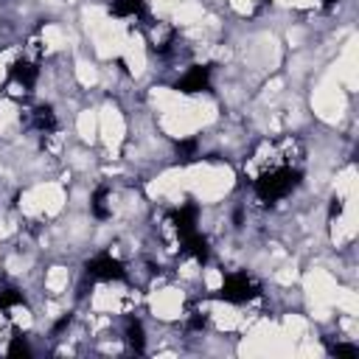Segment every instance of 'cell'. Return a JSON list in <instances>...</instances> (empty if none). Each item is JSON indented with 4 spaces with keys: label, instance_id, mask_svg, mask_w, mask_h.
<instances>
[{
    "label": "cell",
    "instance_id": "6da1fadb",
    "mask_svg": "<svg viewBox=\"0 0 359 359\" xmlns=\"http://www.w3.org/2000/svg\"><path fill=\"white\" fill-rule=\"evenodd\" d=\"M300 177H303V171L294 168V165H289V163L286 165H275L269 171H261L258 180H252V191H255V196L261 202L272 205V202L289 196L300 185Z\"/></svg>",
    "mask_w": 359,
    "mask_h": 359
},
{
    "label": "cell",
    "instance_id": "7a4b0ae2",
    "mask_svg": "<svg viewBox=\"0 0 359 359\" xmlns=\"http://www.w3.org/2000/svg\"><path fill=\"white\" fill-rule=\"evenodd\" d=\"M213 297L224 300V303H247V300L258 297V283L250 275H244V272H233V275L224 278L222 289Z\"/></svg>",
    "mask_w": 359,
    "mask_h": 359
},
{
    "label": "cell",
    "instance_id": "3957f363",
    "mask_svg": "<svg viewBox=\"0 0 359 359\" xmlns=\"http://www.w3.org/2000/svg\"><path fill=\"white\" fill-rule=\"evenodd\" d=\"M84 275L90 280H126V269L118 258H112L109 252H101L95 258H90L84 264Z\"/></svg>",
    "mask_w": 359,
    "mask_h": 359
},
{
    "label": "cell",
    "instance_id": "277c9868",
    "mask_svg": "<svg viewBox=\"0 0 359 359\" xmlns=\"http://www.w3.org/2000/svg\"><path fill=\"white\" fill-rule=\"evenodd\" d=\"M174 90L191 95V93H208L210 90V65H194L185 70V76L177 79Z\"/></svg>",
    "mask_w": 359,
    "mask_h": 359
},
{
    "label": "cell",
    "instance_id": "5b68a950",
    "mask_svg": "<svg viewBox=\"0 0 359 359\" xmlns=\"http://www.w3.org/2000/svg\"><path fill=\"white\" fill-rule=\"evenodd\" d=\"M8 76H11V81H17L22 90H31V87L36 84V79H39V67H36L34 62H28V59H17V62L11 65V70H8Z\"/></svg>",
    "mask_w": 359,
    "mask_h": 359
},
{
    "label": "cell",
    "instance_id": "8992f818",
    "mask_svg": "<svg viewBox=\"0 0 359 359\" xmlns=\"http://www.w3.org/2000/svg\"><path fill=\"white\" fill-rule=\"evenodd\" d=\"M109 14L115 17H132V20H146V0H112Z\"/></svg>",
    "mask_w": 359,
    "mask_h": 359
},
{
    "label": "cell",
    "instance_id": "52a82bcc",
    "mask_svg": "<svg viewBox=\"0 0 359 359\" xmlns=\"http://www.w3.org/2000/svg\"><path fill=\"white\" fill-rule=\"evenodd\" d=\"M126 345L135 351V353H143V348H146V337H143V323L140 320H129L126 323Z\"/></svg>",
    "mask_w": 359,
    "mask_h": 359
},
{
    "label": "cell",
    "instance_id": "ba28073f",
    "mask_svg": "<svg viewBox=\"0 0 359 359\" xmlns=\"http://www.w3.org/2000/svg\"><path fill=\"white\" fill-rule=\"evenodd\" d=\"M34 126H36L42 135H50V132L56 129V115H53V109H50L48 104H42V107L34 109Z\"/></svg>",
    "mask_w": 359,
    "mask_h": 359
},
{
    "label": "cell",
    "instance_id": "9c48e42d",
    "mask_svg": "<svg viewBox=\"0 0 359 359\" xmlns=\"http://www.w3.org/2000/svg\"><path fill=\"white\" fill-rule=\"evenodd\" d=\"M107 196H109V191H107L104 185L93 191V199H90V213H93L95 219H109V208H107Z\"/></svg>",
    "mask_w": 359,
    "mask_h": 359
},
{
    "label": "cell",
    "instance_id": "30bf717a",
    "mask_svg": "<svg viewBox=\"0 0 359 359\" xmlns=\"http://www.w3.org/2000/svg\"><path fill=\"white\" fill-rule=\"evenodd\" d=\"M199 157V143H196V137H182V140H177V160L180 163H194Z\"/></svg>",
    "mask_w": 359,
    "mask_h": 359
},
{
    "label": "cell",
    "instance_id": "8fae6325",
    "mask_svg": "<svg viewBox=\"0 0 359 359\" xmlns=\"http://www.w3.org/2000/svg\"><path fill=\"white\" fill-rule=\"evenodd\" d=\"M20 303H25L20 289H14V286H3L0 289V309H11V306H20Z\"/></svg>",
    "mask_w": 359,
    "mask_h": 359
},
{
    "label": "cell",
    "instance_id": "7c38bea8",
    "mask_svg": "<svg viewBox=\"0 0 359 359\" xmlns=\"http://www.w3.org/2000/svg\"><path fill=\"white\" fill-rule=\"evenodd\" d=\"M8 356H31V348H28V339L22 337V334H17V337H11V345H8V351H6Z\"/></svg>",
    "mask_w": 359,
    "mask_h": 359
},
{
    "label": "cell",
    "instance_id": "4fadbf2b",
    "mask_svg": "<svg viewBox=\"0 0 359 359\" xmlns=\"http://www.w3.org/2000/svg\"><path fill=\"white\" fill-rule=\"evenodd\" d=\"M208 325V317L202 314V311H191V317H188V331H202Z\"/></svg>",
    "mask_w": 359,
    "mask_h": 359
},
{
    "label": "cell",
    "instance_id": "5bb4252c",
    "mask_svg": "<svg viewBox=\"0 0 359 359\" xmlns=\"http://www.w3.org/2000/svg\"><path fill=\"white\" fill-rule=\"evenodd\" d=\"M328 213H331V216H339V213H342V202H339L337 196L331 199V210H328Z\"/></svg>",
    "mask_w": 359,
    "mask_h": 359
},
{
    "label": "cell",
    "instance_id": "9a60e30c",
    "mask_svg": "<svg viewBox=\"0 0 359 359\" xmlns=\"http://www.w3.org/2000/svg\"><path fill=\"white\" fill-rule=\"evenodd\" d=\"M337 3H339V0H323V6H325V8H334Z\"/></svg>",
    "mask_w": 359,
    "mask_h": 359
}]
</instances>
